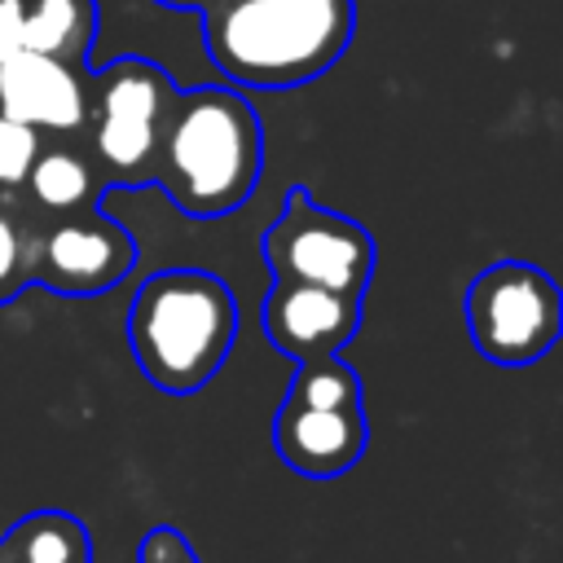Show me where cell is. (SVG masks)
I'll list each match as a JSON object with an SVG mask.
<instances>
[{
	"label": "cell",
	"instance_id": "6da1fadb",
	"mask_svg": "<svg viewBox=\"0 0 563 563\" xmlns=\"http://www.w3.org/2000/svg\"><path fill=\"white\" fill-rule=\"evenodd\" d=\"M260 172L264 128L255 106L220 84L176 88L150 185H158L189 220H224L255 194Z\"/></svg>",
	"mask_w": 563,
	"mask_h": 563
},
{
	"label": "cell",
	"instance_id": "7a4b0ae2",
	"mask_svg": "<svg viewBox=\"0 0 563 563\" xmlns=\"http://www.w3.org/2000/svg\"><path fill=\"white\" fill-rule=\"evenodd\" d=\"M198 18L211 66L260 92L321 79L356 35V0H207Z\"/></svg>",
	"mask_w": 563,
	"mask_h": 563
},
{
	"label": "cell",
	"instance_id": "3957f363",
	"mask_svg": "<svg viewBox=\"0 0 563 563\" xmlns=\"http://www.w3.org/2000/svg\"><path fill=\"white\" fill-rule=\"evenodd\" d=\"M238 299L207 268H158L128 303V347L141 374L167 396H194L229 361Z\"/></svg>",
	"mask_w": 563,
	"mask_h": 563
},
{
	"label": "cell",
	"instance_id": "277c9868",
	"mask_svg": "<svg viewBox=\"0 0 563 563\" xmlns=\"http://www.w3.org/2000/svg\"><path fill=\"white\" fill-rule=\"evenodd\" d=\"M172 97V75L136 53H123L88 70V119L79 141L92 154L106 189H136L154 180V158Z\"/></svg>",
	"mask_w": 563,
	"mask_h": 563
},
{
	"label": "cell",
	"instance_id": "5b68a950",
	"mask_svg": "<svg viewBox=\"0 0 563 563\" xmlns=\"http://www.w3.org/2000/svg\"><path fill=\"white\" fill-rule=\"evenodd\" d=\"M462 308L475 352L493 365H532L563 330V290L528 260H497L479 268Z\"/></svg>",
	"mask_w": 563,
	"mask_h": 563
},
{
	"label": "cell",
	"instance_id": "8992f818",
	"mask_svg": "<svg viewBox=\"0 0 563 563\" xmlns=\"http://www.w3.org/2000/svg\"><path fill=\"white\" fill-rule=\"evenodd\" d=\"M260 251L273 282H303L365 299L374 277V238L352 216L321 207L303 185L286 189V202L264 229Z\"/></svg>",
	"mask_w": 563,
	"mask_h": 563
},
{
	"label": "cell",
	"instance_id": "52a82bcc",
	"mask_svg": "<svg viewBox=\"0 0 563 563\" xmlns=\"http://www.w3.org/2000/svg\"><path fill=\"white\" fill-rule=\"evenodd\" d=\"M132 264H136L132 233L101 207L35 220L31 286H44V290L70 295V299H88V295L114 290L132 273Z\"/></svg>",
	"mask_w": 563,
	"mask_h": 563
},
{
	"label": "cell",
	"instance_id": "ba28073f",
	"mask_svg": "<svg viewBox=\"0 0 563 563\" xmlns=\"http://www.w3.org/2000/svg\"><path fill=\"white\" fill-rule=\"evenodd\" d=\"M260 321H264L268 343L290 361L339 356L361 330V299L325 290V286L273 282L264 295Z\"/></svg>",
	"mask_w": 563,
	"mask_h": 563
},
{
	"label": "cell",
	"instance_id": "9c48e42d",
	"mask_svg": "<svg viewBox=\"0 0 563 563\" xmlns=\"http://www.w3.org/2000/svg\"><path fill=\"white\" fill-rule=\"evenodd\" d=\"M88 70L40 53L0 62V114L35 128L40 136H75L88 119Z\"/></svg>",
	"mask_w": 563,
	"mask_h": 563
},
{
	"label": "cell",
	"instance_id": "30bf717a",
	"mask_svg": "<svg viewBox=\"0 0 563 563\" xmlns=\"http://www.w3.org/2000/svg\"><path fill=\"white\" fill-rule=\"evenodd\" d=\"M365 409H308L282 400L273 413V449L295 475L334 479L365 457Z\"/></svg>",
	"mask_w": 563,
	"mask_h": 563
},
{
	"label": "cell",
	"instance_id": "8fae6325",
	"mask_svg": "<svg viewBox=\"0 0 563 563\" xmlns=\"http://www.w3.org/2000/svg\"><path fill=\"white\" fill-rule=\"evenodd\" d=\"M106 180L84 150L79 132L75 136H40L35 163L22 185V207L40 216H70V211H92L101 207Z\"/></svg>",
	"mask_w": 563,
	"mask_h": 563
},
{
	"label": "cell",
	"instance_id": "7c38bea8",
	"mask_svg": "<svg viewBox=\"0 0 563 563\" xmlns=\"http://www.w3.org/2000/svg\"><path fill=\"white\" fill-rule=\"evenodd\" d=\"M97 40V0H26L22 53H40L66 66H88Z\"/></svg>",
	"mask_w": 563,
	"mask_h": 563
},
{
	"label": "cell",
	"instance_id": "4fadbf2b",
	"mask_svg": "<svg viewBox=\"0 0 563 563\" xmlns=\"http://www.w3.org/2000/svg\"><path fill=\"white\" fill-rule=\"evenodd\" d=\"M0 563H92V541L70 510H31L4 532Z\"/></svg>",
	"mask_w": 563,
	"mask_h": 563
},
{
	"label": "cell",
	"instance_id": "5bb4252c",
	"mask_svg": "<svg viewBox=\"0 0 563 563\" xmlns=\"http://www.w3.org/2000/svg\"><path fill=\"white\" fill-rule=\"evenodd\" d=\"M282 400L308 409H361V374L343 356L295 361V378Z\"/></svg>",
	"mask_w": 563,
	"mask_h": 563
},
{
	"label": "cell",
	"instance_id": "9a60e30c",
	"mask_svg": "<svg viewBox=\"0 0 563 563\" xmlns=\"http://www.w3.org/2000/svg\"><path fill=\"white\" fill-rule=\"evenodd\" d=\"M31 246L35 220L22 198H0V303L18 299L31 286Z\"/></svg>",
	"mask_w": 563,
	"mask_h": 563
},
{
	"label": "cell",
	"instance_id": "2e32d148",
	"mask_svg": "<svg viewBox=\"0 0 563 563\" xmlns=\"http://www.w3.org/2000/svg\"><path fill=\"white\" fill-rule=\"evenodd\" d=\"M35 150H40V132L0 114V198H22Z\"/></svg>",
	"mask_w": 563,
	"mask_h": 563
},
{
	"label": "cell",
	"instance_id": "e0dca14e",
	"mask_svg": "<svg viewBox=\"0 0 563 563\" xmlns=\"http://www.w3.org/2000/svg\"><path fill=\"white\" fill-rule=\"evenodd\" d=\"M136 563H198V554H194V545H189V537L180 528L158 523V528H150L141 537Z\"/></svg>",
	"mask_w": 563,
	"mask_h": 563
},
{
	"label": "cell",
	"instance_id": "ac0fdd59",
	"mask_svg": "<svg viewBox=\"0 0 563 563\" xmlns=\"http://www.w3.org/2000/svg\"><path fill=\"white\" fill-rule=\"evenodd\" d=\"M22 18H26V0H0V62L22 53Z\"/></svg>",
	"mask_w": 563,
	"mask_h": 563
},
{
	"label": "cell",
	"instance_id": "d6986e66",
	"mask_svg": "<svg viewBox=\"0 0 563 563\" xmlns=\"http://www.w3.org/2000/svg\"><path fill=\"white\" fill-rule=\"evenodd\" d=\"M154 4H163V9H189V13H198L207 0H154Z\"/></svg>",
	"mask_w": 563,
	"mask_h": 563
}]
</instances>
